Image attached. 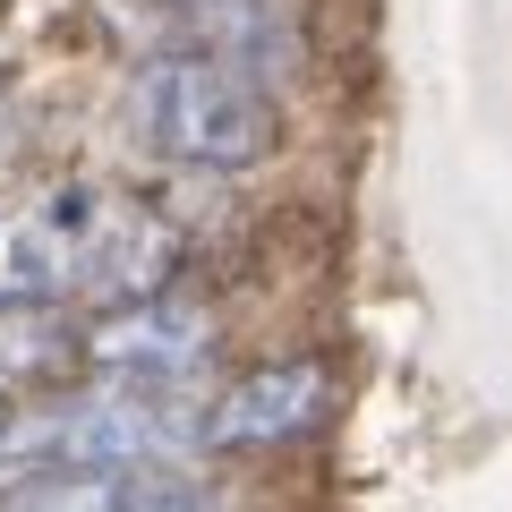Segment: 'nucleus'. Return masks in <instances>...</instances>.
I'll return each mask as SVG.
<instances>
[{
	"mask_svg": "<svg viewBox=\"0 0 512 512\" xmlns=\"http://www.w3.org/2000/svg\"><path fill=\"white\" fill-rule=\"evenodd\" d=\"M180 231L111 180H43L0 205V308H69V299L163 291Z\"/></svg>",
	"mask_w": 512,
	"mask_h": 512,
	"instance_id": "obj_1",
	"label": "nucleus"
},
{
	"mask_svg": "<svg viewBox=\"0 0 512 512\" xmlns=\"http://www.w3.org/2000/svg\"><path fill=\"white\" fill-rule=\"evenodd\" d=\"M333 410V376L316 359H274L239 376L214 410H197V444H222V453H256V444H291L308 436Z\"/></svg>",
	"mask_w": 512,
	"mask_h": 512,
	"instance_id": "obj_5",
	"label": "nucleus"
},
{
	"mask_svg": "<svg viewBox=\"0 0 512 512\" xmlns=\"http://www.w3.org/2000/svg\"><path fill=\"white\" fill-rule=\"evenodd\" d=\"M77 359V333L60 325V308H0V393L43 384Z\"/></svg>",
	"mask_w": 512,
	"mask_h": 512,
	"instance_id": "obj_7",
	"label": "nucleus"
},
{
	"mask_svg": "<svg viewBox=\"0 0 512 512\" xmlns=\"http://www.w3.org/2000/svg\"><path fill=\"white\" fill-rule=\"evenodd\" d=\"M0 444H9V402H0Z\"/></svg>",
	"mask_w": 512,
	"mask_h": 512,
	"instance_id": "obj_10",
	"label": "nucleus"
},
{
	"mask_svg": "<svg viewBox=\"0 0 512 512\" xmlns=\"http://www.w3.org/2000/svg\"><path fill=\"white\" fill-rule=\"evenodd\" d=\"M188 444H197V410H188L180 393L103 384V393L43 402V410H26V419H9L0 461H26V470H163Z\"/></svg>",
	"mask_w": 512,
	"mask_h": 512,
	"instance_id": "obj_3",
	"label": "nucleus"
},
{
	"mask_svg": "<svg viewBox=\"0 0 512 512\" xmlns=\"http://www.w3.org/2000/svg\"><path fill=\"white\" fill-rule=\"evenodd\" d=\"M94 367L111 384H154V393H180L205 359H214V316L180 291H146V299H120L103 308L86 333H77Z\"/></svg>",
	"mask_w": 512,
	"mask_h": 512,
	"instance_id": "obj_4",
	"label": "nucleus"
},
{
	"mask_svg": "<svg viewBox=\"0 0 512 512\" xmlns=\"http://www.w3.org/2000/svg\"><path fill=\"white\" fill-rule=\"evenodd\" d=\"M137 512H222V504H205V495H188V487H163V495H146Z\"/></svg>",
	"mask_w": 512,
	"mask_h": 512,
	"instance_id": "obj_8",
	"label": "nucleus"
},
{
	"mask_svg": "<svg viewBox=\"0 0 512 512\" xmlns=\"http://www.w3.org/2000/svg\"><path fill=\"white\" fill-rule=\"evenodd\" d=\"M128 137L171 171H256L282 146V103L256 60L205 52H154L128 86Z\"/></svg>",
	"mask_w": 512,
	"mask_h": 512,
	"instance_id": "obj_2",
	"label": "nucleus"
},
{
	"mask_svg": "<svg viewBox=\"0 0 512 512\" xmlns=\"http://www.w3.org/2000/svg\"><path fill=\"white\" fill-rule=\"evenodd\" d=\"M163 495L154 470H26L0 487V512H137Z\"/></svg>",
	"mask_w": 512,
	"mask_h": 512,
	"instance_id": "obj_6",
	"label": "nucleus"
},
{
	"mask_svg": "<svg viewBox=\"0 0 512 512\" xmlns=\"http://www.w3.org/2000/svg\"><path fill=\"white\" fill-rule=\"evenodd\" d=\"M0 146H9V86H0Z\"/></svg>",
	"mask_w": 512,
	"mask_h": 512,
	"instance_id": "obj_9",
	"label": "nucleus"
}]
</instances>
